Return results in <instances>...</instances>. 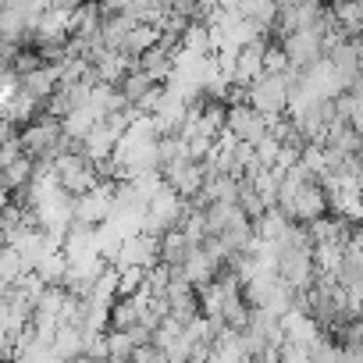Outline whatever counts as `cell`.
I'll use <instances>...</instances> for the list:
<instances>
[{"label":"cell","instance_id":"1","mask_svg":"<svg viewBox=\"0 0 363 363\" xmlns=\"http://www.w3.org/2000/svg\"><path fill=\"white\" fill-rule=\"evenodd\" d=\"M54 178H57V186H61L72 200H75V196H86L89 189L100 186V171H96V164L86 160V157L79 153V146L54 160Z\"/></svg>","mask_w":363,"mask_h":363},{"label":"cell","instance_id":"2","mask_svg":"<svg viewBox=\"0 0 363 363\" xmlns=\"http://www.w3.org/2000/svg\"><path fill=\"white\" fill-rule=\"evenodd\" d=\"M246 104L257 111V114H264L267 121H274V118H281V114H289V104H292V89H289V82H285V75H271V72H264L250 89H246Z\"/></svg>","mask_w":363,"mask_h":363},{"label":"cell","instance_id":"3","mask_svg":"<svg viewBox=\"0 0 363 363\" xmlns=\"http://www.w3.org/2000/svg\"><path fill=\"white\" fill-rule=\"evenodd\" d=\"M111 267H114V271H128V267H135V271H153V267H160V239H153V235H146V232L128 235V239L121 242V250H118V257H114Z\"/></svg>","mask_w":363,"mask_h":363},{"label":"cell","instance_id":"4","mask_svg":"<svg viewBox=\"0 0 363 363\" xmlns=\"http://www.w3.org/2000/svg\"><path fill=\"white\" fill-rule=\"evenodd\" d=\"M225 132H228L232 139H239V143L257 146L260 139L271 135V121H267L264 114H257L250 104H232V107L225 111Z\"/></svg>","mask_w":363,"mask_h":363},{"label":"cell","instance_id":"5","mask_svg":"<svg viewBox=\"0 0 363 363\" xmlns=\"http://www.w3.org/2000/svg\"><path fill=\"white\" fill-rule=\"evenodd\" d=\"M111 207H114V186H111V182H100V186L89 189L86 196L72 200V218H75V225L100 228L111 218Z\"/></svg>","mask_w":363,"mask_h":363},{"label":"cell","instance_id":"6","mask_svg":"<svg viewBox=\"0 0 363 363\" xmlns=\"http://www.w3.org/2000/svg\"><path fill=\"white\" fill-rule=\"evenodd\" d=\"M278 211H281L292 225H303V228H306V225H313V221L328 218V211H331V207H328L324 189L317 186V182H310V186H303V189H299L289 203H281Z\"/></svg>","mask_w":363,"mask_h":363},{"label":"cell","instance_id":"7","mask_svg":"<svg viewBox=\"0 0 363 363\" xmlns=\"http://www.w3.org/2000/svg\"><path fill=\"white\" fill-rule=\"evenodd\" d=\"M196 250H200V246H193L178 228H171L167 235H160V264H164V267H186Z\"/></svg>","mask_w":363,"mask_h":363},{"label":"cell","instance_id":"8","mask_svg":"<svg viewBox=\"0 0 363 363\" xmlns=\"http://www.w3.org/2000/svg\"><path fill=\"white\" fill-rule=\"evenodd\" d=\"M135 68H139L143 75H150L153 82H167L171 72H174V50H167V47L157 43L150 54H143V57L135 61Z\"/></svg>","mask_w":363,"mask_h":363},{"label":"cell","instance_id":"9","mask_svg":"<svg viewBox=\"0 0 363 363\" xmlns=\"http://www.w3.org/2000/svg\"><path fill=\"white\" fill-rule=\"evenodd\" d=\"M82 345H86V338H82V328H75V324H57V335H54V356L61 359V363H75L79 356H82Z\"/></svg>","mask_w":363,"mask_h":363},{"label":"cell","instance_id":"10","mask_svg":"<svg viewBox=\"0 0 363 363\" xmlns=\"http://www.w3.org/2000/svg\"><path fill=\"white\" fill-rule=\"evenodd\" d=\"M114 89H118V93L125 96V104L135 111V107H139V104H143V100H146V96L157 89V82H153L150 75H143L139 68H132V72H128V75H125V79H121Z\"/></svg>","mask_w":363,"mask_h":363},{"label":"cell","instance_id":"11","mask_svg":"<svg viewBox=\"0 0 363 363\" xmlns=\"http://www.w3.org/2000/svg\"><path fill=\"white\" fill-rule=\"evenodd\" d=\"M289 228H292V221H289L278 207H271L260 221H253V232H257V239H264V242H278Z\"/></svg>","mask_w":363,"mask_h":363},{"label":"cell","instance_id":"12","mask_svg":"<svg viewBox=\"0 0 363 363\" xmlns=\"http://www.w3.org/2000/svg\"><path fill=\"white\" fill-rule=\"evenodd\" d=\"M33 274H36L43 285H57V289H65V278H68V257L57 250V253H50Z\"/></svg>","mask_w":363,"mask_h":363},{"label":"cell","instance_id":"13","mask_svg":"<svg viewBox=\"0 0 363 363\" xmlns=\"http://www.w3.org/2000/svg\"><path fill=\"white\" fill-rule=\"evenodd\" d=\"M26 274H29V267H26V260H22L11 246L0 250V281H4V285L11 289V285H18Z\"/></svg>","mask_w":363,"mask_h":363},{"label":"cell","instance_id":"14","mask_svg":"<svg viewBox=\"0 0 363 363\" xmlns=\"http://www.w3.org/2000/svg\"><path fill=\"white\" fill-rule=\"evenodd\" d=\"M306 356H310V363H338V345L328 335H320L317 342L306 345Z\"/></svg>","mask_w":363,"mask_h":363},{"label":"cell","instance_id":"15","mask_svg":"<svg viewBox=\"0 0 363 363\" xmlns=\"http://www.w3.org/2000/svg\"><path fill=\"white\" fill-rule=\"evenodd\" d=\"M278 363H310V356H306V349H303V345L281 342V345H278Z\"/></svg>","mask_w":363,"mask_h":363},{"label":"cell","instance_id":"16","mask_svg":"<svg viewBox=\"0 0 363 363\" xmlns=\"http://www.w3.org/2000/svg\"><path fill=\"white\" fill-rule=\"evenodd\" d=\"M345 349L356 356V363H363V342H359V345H345Z\"/></svg>","mask_w":363,"mask_h":363},{"label":"cell","instance_id":"17","mask_svg":"<svg viewBox=\"0 0 363 363\" xmlns=\"http://www.w3.org/2000/svg\"><path fill=\"white\" fill-rule=\"evenodd\" d=\"M359 96H363V89H359Z\"/></svg>","mask_w":363,"mask_h":363}]
</instances>
